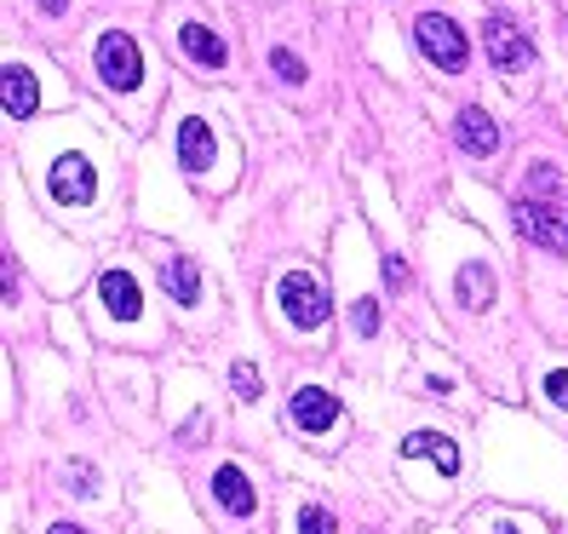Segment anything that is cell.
I'll use <instances>...</instances> for the list:
<instances>
[{
	"instance_id": "obj_1",
	"label": "cell",
	"mask_w": 568,
	"mask_h": 534,
	"mask_svg": "<svg viewBox=\"0 0 568 534\" xmlns=\"http://www.w3.org/2000/svg\"><path fill=\"white\" fill-rule=\"evenodd\" d=\"M511 224H517V236L540 242L551 253H568V208L557 202V195H523Z\"/></svg>"
},
{
	"instance_id": "obj_2",
	"label": "cell",
	"mask_w": 568,
	"mask_h": 534,
	"mask_svg": "<svg viewBox=\"0 0 568 534\" xmlns=\"http://www.w3.org/2000/svg\"><path fill=\"white\" fill-rule=\"evenodd\" d=\"M276 299H282V311H287L293 328H322V322L333 316V299H327L322 282L305 276V271H287V276L276 282Z\"/></svg>"
},
{
	"instance_id": "obj_3",
	"label": "cell",
	"mask_w": 568,
	"mask_h": 534,
	"mask_svg": "<svg viewBox=\"0 0 568 534\" xmlns=\"http://www.w3.org/2000/svg\"><path fill=\"white\" fill-rule=\"evenodd\" d=\"M414 41H419V52L437 63V70H465V29L454 23V18H443V12H425L419 23H414Z\"/></svg>"
},
{
	"instance_id": "obj_4",
	"label": "cell",
	"mask_w": 568,
	"mask_h": 534,
	"mask_svg": "<svg viewBox=\"0 0 568 534\" xmlns=\"http://www.w3.org/2000/svg\"><path fill=\"white\" fill-rule=\"evenodd\" d=\"M98 75H104L115 92H132V87H139V75H144V52H139V41L121 36V29H110V36L98 41Z\"/></svg>"
},
{
	"instance_id": "obj_5",
	"label": "cell",
	"mask_w": 568,
	"mask_h": 534,
	"mask_svg": "<svg viewBox=\"0 0 568 534\" xmlns=\"http://www.w3.org/2000/svg\"><path fill=\"white\" fill-rule=\"evenodd\" d=\"M483 47H488V58H494L506 75H517V70H528V63H534V41L523 36L511 18H488V23H483Z\"/></svg>"
},
{
	"instance_id": "obj_6",
	"label": "cell",
	"mask_w": 568,
	"mask_h": 534,
	"mask_svg": "<svg viewBox=\"0 0 568 534\" xmlns=\"http://www.w3.org/2000/svg\"><path fill=\"white\" fill-rule=\"evenodd\" d=\"M47 190L58 195L63 208H87V202H92V190H98L92 161H87V155H58V161H52V173H47Z\"/></svg>"
},
{
	"instance_id": "obj_7",
	"label": "cell",
	"mask_w": 568,
	"mask_h": 534,
	"mask_svg": "<svg viewBox=\"0 0 568 534\" xmlns=\"http://www.w3.org/2000/svg\"><path fill=\"white\" fill-rule=\"evenodd\" d=\"M0 104H7L12 121H29L41 110V87H36V75H29L23 63H7V70H0Z\"/></svg>"
},
{
	"instance_id": "obj_8",
	"label": "cell",
	"mask_w": 568,
	"mask_h": 534,
	"mask_svg": "<svg viewBox=\"0 0 568 534\" xmlns=\"http://www.w3.org/2000/svg\"><path fill=\"white\" fill-rule=\"evenodd\" d=\"M333 420H339V396L322 391V385H298L293 391V425L298 431H327Z\"/></svg>"
},
{
	"instance_id": "obj_9",
	"label": "cell",
	"mask_w": 568,
	"mask_h": 534,
	"mask_svg": "<svg viewBox=\"0 0 568 534\" xmlns=\"http://www.w3.org/2000/svg\"><path fill=\"white\" fill-rule=\"evenodd\" d=\"M98 299H104V311L115 322H139V311H144V293H139V282H132L126 271H104V276H98Z\"/></svg>"
},
{
	"instance_id": "obj_10",
	"label": "cell",
	"mask_w": 568,
	"mask_h": 534,
	"mask_svg": "<svg viewBox=\"0 0 568 534\" xmlns=\"http://www.w3.org/2000/svg\"><path fill=\"white\" fill-rule=\"evenodd\" d=\"M213 494H219V506H224V512H236V517H253V506H258V494H253V483H247L242 465H219Z\"/></svg>"
},
{
	"instance_id": "obj_11",
	"label": "cell",
	"mask_w": 568,
	"mask_h": 534,
	"mask_svg": "<svg viewBox=\"0 0 568 534\" xmlns=\"http://www.w3.org/2000/svg\"><path fill=\"white\" fill-rule=\"evenodd\" d=\"M179 161L190 167V173H202V167H213V127L207 121H184L179 127Z\"/></svg>"
},
{
	"instance_id": "obj_12",
	"label": "cell",
	"mask_w": 568,
	"mask_h": 534,
	"mask_svg": "<svg viewBox=\"0 0 568 534\" xmlns=\"http://www.w3.org/2000/svg\"><path fill=\"white\" fill-rule=\"evenodd\" d=\"M179 47H184L195 63H207V70H224V58H230L224 41L213 36V29H202V23H184V29H179Z\"/></svg>"
},
{
	"instance_id": "obj_13",
	"label": "cell",
	"mask_w": 568,
	"mask_h": 534,
	"mask_svg": "<svg viewBox=\"0 0 568 534\" xmlns=\"http://www.w3.org/2000/svg\"><path fill=\"white\" fill-rule=\"evenodd\" d=\"M161 288L179 299V305H195V293H202V271H195V259H166L161 264Z\"/></svg>"
},
{
	"instance_id": "obj_14",
	"label": "cell",
	"mask_w": 568,
	"mask_h": 534,
	"mask_svg": "<svg viewBox=\"0 0 568 534\" xmlns=\"http://www.w3.org/2000/svg\"><path fill=\"white\" fill-rule=\"evenodd\" d=\"M454 132H459V144L471 150V155H494V150H499V127H494L483 110H465Z\"/></svg>"
},
{
	"instance_id": "obj_15",
	"label": "cell",
	"mask_w": 568,
	"mask_h": 534,
	"mask_svg": "<svg viewBox=\"0 0 568 534\" xmlns=\"http://www.w3.org/2000/svg\"><path fill=\"white\" fill-rule=\"evenodd\" d=\"M403 454H408V460H414V454H430V460H437V472H448V477L459 472V449H454L448 437H437V431H414V437L403 443Z\"/></svg>"
},
{
	"instance_id": "obj_16",
	"label": "cell",
	"mask_w": 568,
	"mask_h": 534,
	"mask_svg": "<svg viewBox=\"0 0 568 534\" xmlns=\"http://www.w3.org/2000/svg\"><path fill=\"white\" fill-rule=\"evenodd\" d=\"M459 299H465L471 311H483L488 299H494V282H488V271H483V264H471V271H459Z\"/></svg>"
},
{
	"instance_id": "obj_17",
	"label": "cell",
	"mask_w": 568,
	"mask_h": 534,
	"mask_svg": "<svg viewBox=\"0 0 568 534\" xmlns=\"http://www.w3.org/2000/svg\"><path fill=\"white\" fill-rule=\"evenodd\" d=\"M230 385H236L242 403H253V396H258V369H253V362H236V369H230Z\"/></svg>"
},
{
	"instance_id": "obj_18",
	"label": "cell",
	"mask_w": 568,
	"mask_h": 534,
	"mask_svg": "<svg viewBox=\"0 0 568 534\" xmlns=\"http://www.w3.org/2000/svg\"><path fill=\"white\" fill-rule=\"evenodd\" d=\"M298 528H305V534H339L327 506H305V512H298Z\"/></svg>"
},
{
	"instance_id": "obj_19",
	"label": "cell",
	"mask_w": 568,
	"mask_h": 534,
	"mask_svg": "<svg viewBox=\"0 0 568 534\" xmlns=\"http://www.w3.org/2000/svg\"><path fill=\"white\" fill-rule=\"evenodd\" d=\"M271 70H276V75H282V81H293V87H298V81H305V63H298V58H293V52H282V47H276V52H271Z\"/></svg>"
},
{
	"instance_id": "obj_20",
	"label": "cell",
	"mask_w": 568,
	"mask_h": 534,
	"mask_svg": "<svg viewBox=\"0 0 568 534\" xmlns=\"http://www.w3.org/2000/svg\"><path fill=\"white\" fill-rule=\"evenodd\" d=\"M379 328V305H374V299H362V305H356V333H374Z\"/></svg>"
},
{
	"instance_id": "obj_21",
	"label": "cell",
	"mask_w": 568,
	"mask_h": 534,
	"mask_svg": "<svg viewBox=\"0 0 568 534\" xmlns=\"http://www.w3.org/2000/svg\"><path fill=\"white\" fill-rule=\"evenodd\" d=\"M546 396H551L557 409H568V369H557V374L546 380Z\"/></svg>"
},
{
	"instance_id": "obj_22",
	"label": "cell",
	"mask_w": 568,
	"mask_h": 534,
	"mask_svg": "<svg viewBox=\"0 0 568 534\" xmlns=\"http://www.w3.org/2000/svg\"><path fill=\"white\" fill-rule=\"evenodd\" d=\"M41 12H52V18H63V12H70V0H41Z\"/></svg>"
},
{
	"instance_id": "obj_23",
	"label": "cell",
	"mask_w": 568,
	"mask_h": 534,
	"mask_svg": "<svg viewBox=\"0 0 568 534\" xmlns=\"http://www.w3.org/2000/svg\"><path fill=\"white\" fill-rule=\"evenodd\" d=\"M47 534H87V528H75V523H52Z\"/></svg>"
}]
</instances>
